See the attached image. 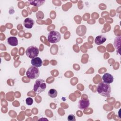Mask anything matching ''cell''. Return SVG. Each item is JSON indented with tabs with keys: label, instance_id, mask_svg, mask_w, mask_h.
Returning a JSON list of instances; mask_svg holds the SVG:
<instances>
[{
	"label": "cell",
	"instance_id": "14",
	"mask_svg": "<svg viewBox=\"0 0 121 121\" xmlns=\"http://www.w3.org/2000/svg\"><path fill=\"white\" fill-rule=\"evenodd\" d=\"M26 103L28 105H31L33 103V100L31 97H28L26 99Z\"/></svg>",
	"mask_w": 121,
	"mask_h": 121
},
{
	"label": "cell",
	"instance_id": "10",
	"mask_svg": "<svg viewBox=\"0 0 121 121\" xmlns=\"http://www.w3.org/2000/svg\"><path fill=\"white\" fill-rule=\"evenodd\" d=\"M106 40V37L104 35H100L96 37L95 39V43L97 45H101L104 43Z\"/></svg>",
	"mask_w": 121,
	"mask_h": 121
},
{
	"label": "cell",
	"instance_id": "1",
	"mask_svg": "<svg viewBox=\"0 0 121 121\" xmlns=\"http://www.w3.org/2000/svg\"><path fill=\"white\" fill-rule=\"evenodd\" d=\"M97 91L99 94L104 97H110L111 93V87L110 84L105 82H100L97 87Z\"/></svg>",
	"mask_w": 121,
	"mask_h": 121
},
{
	"label": "cell",
	"instance_id": "13",
	"mask_svg": "<svg viewBox=\"0 0 121 121\" xmlns=\"http://www.w3.org/2000/svg\"><path fill=\"white\" fill-rule=\"evenodd\" d=\"M44 2H45V0H30L29 1L30 4L35 6H38V7L42 5Z\"/></svg>",
	"mask_w": 121,
	"mask_h": 121
},
{
	"label": "cell",
	"instance_id": "7",
	"mask_svg": "<svg viewBox=\"0 0 121 121\" xmlns=\"http://www.w3.org/2000/svg\"><path fill=\"white\" fill-rule=\"evenodd\" d=\"M35 24L34 20L32 19L31 18L27 17L26 18L23 22V25L24 26L27 28V29H30L32 28L33 26Z\"/></svg>",
	"mask_w": 121,
	"mask_h": 121
},
{
	"label": "cell",
	"instance_id": "11",
	"mask_svg": "<svg viewBox=\"0 0 121 121\" xmlns=\"http://www.w3.org/2000/svg\"><path fill=\"white\" fill-rule=\"evenodd\" d=\"M7 42L11 46H17L18 44V40L15 36H11L8 38Z\"/></svg>",
	"mask_w": 121,
	"mask_h": 121
},
{
	"label": "cell",
	"instance_id": "4",
	"mask_svg": "<svg viewBox=\"0 0 121 121\" xmlns=\"http://www.w3.org/2000/svg\"><path fill=\"white\" fill-rule=\"evenodd\" d=\"M61 39L60 33L56 31H52L48 35V41L52 43H55L59 42Z\"/></svg>",
	"mask_w": 121,
	"mask_h": 121
},
{
	"label": "cell",
	"instance_id": "6",
	"mask_svg": "<svg viewBox=\"0 0 121 121\" xmlns=\"http://www.w3.org/2000/svg\"><path fill=\"white\" fill-rule=\"evenodd\" d=\"M90 104L89 100L88 99L86 100H80L78 103V107L79 109L81 110H84L88 107Z\"/></svg>",
	"mask_w": 121,
	"mask_h": 121
},
{
	"label": "cell",
	"instance_id": "12",
	"mask_svg": "<svg viewBox=\"0 0 121 121\" xmlns=\"http://www.w3.org/2000/svg\"><path fill=\"white\" fill-rule=\"evenodd\" d=\"M48 95L52 98H55L58 95V92L57 90L55 89H51L48 92Z\"/></svg>",
	"mask_w": 121,
	"mask_h": 121
},
{
	"label": "cell",
	"instance_id": "8",
	"mask_svg": "<svg viewBox=\"0 0 121 121\" xmlns=\"http://www.w3.org/2000/svg\"><path fill=\"white\" fill-rule=\"evenodd\" d=\"M102 78L104 82L110 84L113 81V77L110 73H106L102 77Z\"/></svg>",
	"mask_w": 121,
	"mask_h": 121
},
{
	"label": "cell",
	"instance_id": "3",
	"mask_svg": "<svg viewBox=\"0 0 121 121\" xmlns=\"http://www.w3.org/2000/svg\"><path fill=\"white\" fill-rule=\"evenodd\" d=\"M26 75L29 78L31 79H35L38 78L40 75V71L38 67L32 65L27 70Z\"/></svg>",
	"mask_w": 121,
	"mask_h": 121
},
{
	"label": "cell",
	"instance_id": "15",
	"mask_svg": "<svg viewBox=\"0 0 121 121\" xmlns=\"http://www.w3.org/2000/svg\"><path fill=\"white\" fill-rule=\"evenodd\" d=\"M67 119L69 121H76L75 116L73 114H69L68 116Z\"/></svg>",
	"mask_w": 121,
	"mask_h": 121
},
{
	"label": "cell",
	"instance_id": "5",
	"mask_svg": "<svg viewBox=\"0 0 121 121\" xmlns=\"http://www.w3.org/2000/svg\"><path fill=\"white\" fill-rule=\"evenodd\" d=\"M39 51L37 47L32 45L28 47L26 51V55L30 59H33L37 57L39 54Z\"/></svg>",
	"mask_w": 121,
	"mask_h": 121
},
{
	"label": "cell",
	"instance_id": "9",
	"mask_svg": "<svg viewBox=\"0 0 121 121\" xmlns=\"http://www.w3.org/2000/svg\"><path fill=\"white\" fill-rule=\"evenodd\" d=\"M31 63L32 65L36 67H40L42 65L43 62L40 58L37 57L32 59L31 60Z\"/></svg>",
	"mask_w": 121,
	"mask_h": 121
},
{
	"label": "cell",
	"instance_id": "2",
	"mask_svg": "<svg viewBox=\"0 0 121 121\" xmlns=\"http://www.w3.org/2000/svg\"><path fill=\"white\" fill-rule=\"evenodd\" d=\"M46 84L45 81L42 79H37L34 85V91L37 94H40L45 90Z\"/></svg>",
	"mask_w": 121,
	"mask_h": 121
}]
</instances>
